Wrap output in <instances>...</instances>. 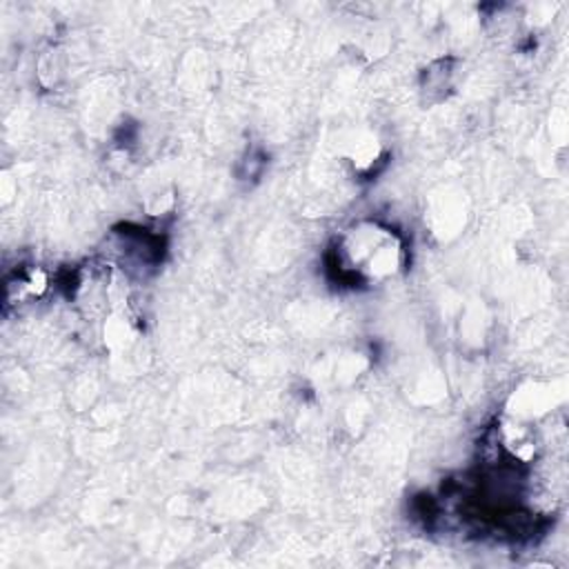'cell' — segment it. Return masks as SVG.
<instances>
[{"label": "cell", "instance_id": "1", "mask_svg": "<svg viewBox=\"0 0 569 569\" xmlns=\"http://www.w3.org/2000/svg\"><path fill=\"white\" fill-rule=\"evenodd\" d=\"M405 258L402 240L376 222L349 229L327 256V269L340 284L360 287L393 276Z\"/></svg>", "mask_w": 569, "mask_h": 569}]
</instances>
